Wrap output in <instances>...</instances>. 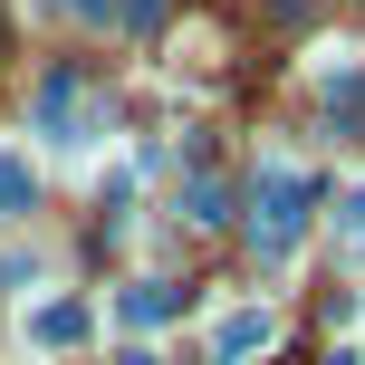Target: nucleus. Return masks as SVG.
Wrapping results in <instances>:
<instances>
[{
  "label": "nucleus",
  "instance_id": "9d476101",
  "mask_svg": "<svg viewBox=\"0 0 365 365\" xmlns=\"http://www.w3.org/2000/svg\"><path fill=\"white\" fill-rule=\"evenodd\" d=\"M125 365H154V356H125Z\"/></svg>",
  "mask_w": 365,
  "mask_h": 365
},
{
  "label": "nucleus",
  "instance_id": "423d86ee",
  "mask_svg": "<svg viewBox=\"0 0 365 365\" xmlns=\"http://www.w3.org/2000/svg\"><path fill=\"white\" fill-rule=\"evenodd\" d=\"M192 221H231V182L202 173V182H192Z\"/></svg>",
  "mask_w": 365,
  "mask_h": 365
},
{
  "label": "nucleus",
  "instance_id": "7ed1b4c3",
  "mask_svg": "<svg viewBox=\"0 0 365 365\" xmlns=\"http://www.w3.org/2000/svg\"><path fill=\"white\" fill-rule=\"evenodd\" d=\"M269 346V317H221L212 327V356H259Z\"/></svg>",
  "mask_w": 365,
  "mask_h": 365
},
{
  "label": "nucleus",
  "instance_id": "20e7f679",
  "mask_svg": "<svg viewBox=\"0 0 365 365\" xmlns=\"http://www.w3.org/2000/svg\"><path fill=\"white\" fill-rule=\"evenodd\" d=\"M38 202V182H29V164H19V154H0V221H19Z\"/></svg>",
  "mask_w": 365,
  "mask_h": 365
},
{
  "label": "nucleus",
  "instance_id": "6e6552de",
  "mask_svg": "<svg viewBox=\"0 0 365 365\" xmlns=\"http://www.w3.org/2000/svg\"><path fill=\"white\" fill-rule=\"evenodd\" d=\"M58 10H77V19H96V10H106V0H58Z\"/></svg>",
  "mask_w": 365,
  "mask_h": 365
},
{
  "label": "nucleus",
  "instance_id": "0eeeda50",
  "mask_svg": "<svg viewBox=\"0 0 365 365\" xmlns=\"http://www.w3.org/2000/svg\"><path fill=\"white\" fill-rule=\"evenodd\" d=\"M125 19H164V0H125Z\"/></svg>",
  "mask_w": 365,
  "mask_h": 365
},
{
  "label": "nucleus",
  "instance_id": "f257e3e1",
  "mask_svg": "<svg viewBox=\"0 0 365 365\" xmlns=\"http://www.w3.org/2000/svg\"><path fill=\"white\" fill-rule=\"evenodd\" d=\"M308 202H317V182L298 173V164H269V173H259V221H250L259 259H289V250H298V231H308Z\"/></svg>",
  "mask_w": 365,
  "mask_h": 365
},
{
  "label": "nucleus",
  "instance_id": "f03ea898",
  "mask_svg": "<svg viewBox=\"0 0 365 365\" xmlns=\"http://www.w3.org/2000/svg\"><path fill=\"white\" fill-rule=\"evenodd\" d=\"M115 308H125V327H164V317L182 308V289H164V279H145V289H125Z\"/></svg>",
  "mask_w": 365,
  "mask_h": 365
},
{
  "label": "nucleus",
  "instance_id": "39448f33",
  "mask_svg": "<svg viewBox=\"0 0 365 365\" xmlns=\"http://www.w3.org/2000/svg\"><path fill=\"white\" fill-rule=\"evenodd\" d=\"M77 336H87V308H38V346H77Z\"/></svg>",
  "mask_w": 365,
  "mask_h": 365
},
{
  "label": "nucleus",
  "instance_id": "1a4fd4ad",
  "mask_svg": "<svg viewBox=\"0 0 365 365\" xmlns=\"http://www.w3.org/2000/svg\"><path fill=\"white\" fill-rule=\"evenodd\" d=\"M327 365H365V356H327Z\"/></svg>",
  "mask_w": 365,
  "mask_h": 365
}]
</instances>
